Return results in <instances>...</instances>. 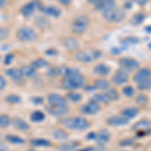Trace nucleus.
<instances>
[{"label": "nucleus", "instance_id": "f257e3e1", "mask_svg": "<svg viewBox=\"0 0 151 151\" xmlns=\"http://www.w3.org/2000/svg\"><path fill=\"white\" fill-rule=\"evenodd\" d=\"M103 17L108 22H121L126 18V12L124 9H120L117 6L111 7L109 9L102 11Z\"/></svg>", "mask_w": 151, "mask_h": 151}, {"label": "nucleus", "instance_id": "f03ea898", "mask_svg": "<svg viewBox=\"0 0 151 151\" xmlns=\"http://www.w3.org/2000/svg\"><path fill=\"white\" fill-rule=\"evenodd\" d=\"M65 127L70 130H86L90 127V123L87 119L83 117H74V118H67L63 120Z\"/></svg>", "mask_w": 151, "mask_h": 151}, {"label": "nucleus", "instance_id": "7ed1b4c3", "mask_svg": "<svg viewBox=\"0 0 151 151\" xmlns=\"http://www.w3.org/2000/svg\"><path fill=\"white\" fill-rule=\"evenodd\" d=\"M84 83H85L84 77L78 72L72 76L65 77L63 80V86L68 90H76L81 88L84 85Z\"/></svg>", "mask_w": 151, "mask_h": 151}, {"label": "nucleus", "instance_id": "20e7f679", "mask_svg": "<svg viewBox=\"0 0 151 151\" xmlns=\"http://www.w3.org/2000/svg\"><path fill=\"white\" fill-rule=\"evenodd\" d=\"M90 20L86 15H79L77 16L72 22V31L76 35H82L87 30L89 27Z\"/></svg>", "mask_w": 151, "mask_h": 151}, {"label": "nucleus", "instance_id": "39448f33", "mask_svg": "<svg viewBox=\"0 0 151 151\" xmlns=\"http://www.w3.org/2000/svg\"><path fill=\"white\" fill-rule=\"evenodd\" d=\"M101 52L98 50H86L76 53V58L82 63H92L101 57Z\"/></svg>", "mask_w": 151, "mask_h": 151}, {"label": "nucleus", "instance_id": "423d86ee", "mask_svg": "<svg viewBox=\"0 0 151 151\" xmlns=\"http://www.w3.org/2000/svg\"><path fill=\"white\" fill-rule=\"evenodd\" d=\"M16 37L22 42H30V41H35L36 40L37 35L32 28L28 27V26H24V27H20L17 30Z\"/></svg>", "mask_w": 151, "mask_h": 151}, {"label": "nucleus", "instance_id": "0eeeda50", "mask_svg": "<svg viewBox=\"0 0 151 151\" xmlns=\"http://www.w3.org/2000/svg\"><path fill=\"white\" fill-rule=\"evenodd\" d=\"M119 65H120L123 70L132 72V70L139 69L140 64L135 58L126 57V58H121L120 60H119Z\"/></svg>", "mask_w": 151, "mask_h": 151}, {"label": "nucleus", "instance_id": "6e6552de", "mask_svg": "<svg viewBox=\"0 0 151 151\" xmlns=\"http://www.w3.org/2000/svg\"><path fill=\"white\" fill-rule=\"evenodd\" d=\"M151 79V70L149 68H142L139 69L137 72L135 73L133 77V81L137 84H139L141 82H144L146 80Z\"/></svg>", "mask_w": 151, "mask_h": 151}, {"label": "nucleus", "instance_id": "1a4fd4ad", "mask_svg": "<svg viewBox=\"0 0 151 151\" xmlns=\"http://www.w3.org/2000/svg\"><path fill=\"white\" fill-rule=\"evenodd\" d=\"M100 104L98 102H96L95 100H92V101L88 102L87 104H85L84 106L82 107V112L84 114H87V115H93V114L98 113L100 111Z\"/></svg>", "mask_w": 151, "mask_h": 151}, {"label": "nucleus", "instance_id": "9d476101", "mask_svg": "<svg viewBox=\"0 0 151 151\" xmlns=\"http://www.w3.org/2000/svg\"><path fill=\"white\" fill-rule=\"evenodd\" d=\"M128 80L129 77L127 73H125L124 70H118L112 77V83L114 85H116V86H120V85L125 84V83L128 82Z\"/></svg>", "mask_w": 151, "mask_h": 151}, {"label": "nucleus", "instance_id": "9b49d317", "mask_svg": "<svg viewBox=\"0 0 151 151\" xmlns=\"http://www.w3.org/2000/svg\"><path fill=\"white\" fill-rule=\"evenodd\" d=\"M111 134L108 130H101L98 133L95 134L94 140H96V142L100 145H104L110 140Z\"/></svg>", "mask_w": 151, "mask_h": 151}, {"label": "nucleus", "instance_id": "f8f14e48", "mask_svg": "<svg viewBox=\"0 0 151 151\" xmlns=\"http://www.w3.org/2000/svg\"><path fill=\"white\" fill-rule=\"evenodd\" d=\"M47 101L50 106H64L67 105V100L58 94H50L47 97Z\"/></svg>", "mask_w": 151, "mask_h": 151}, {"label": "nucleus", "instance_id": "ddd939ff", "mask_svg": "<svg viewBox=\"0 0 151 151\" xmlns=\"http://www.w3.org/2000/svg\"><path fill=\"white\" fill-rule=\"evenodd\" d=\"M107 123L111 126H125L129 124V120L123 116H112L107 120Z\"/></svg>", "mask_w": 151, "mask_h": 151}, {"label": "nucleus", "instance_id": "4468645a", "mask_svg": "<svg viewBox=\"0 0 151 151\" xmlns=\"http://www.w3.org/2000/svg\"><path fill=\"white\" fill-rule=\"evenodd\" d=\"M48 111L53 116H64L69 113V108L67 107V105H64V106H50Z\"/></svg>", "mask_w": 151, "mask_h": 151}, {"label": "nucleus", "instance_id": "2eb2a0df", "mask_svg": "<svg viewBox=\"0 0 151 151\" xmlns=\"http://www.w3.org/2000/svg\"><path fill=\"white\" fill-rule=\"evenodd\" d=\"M139 113V109L136 108V107H127V108L123 109L122 112H121V115L123 117H125L128 120H131V119H134L136 116Z\"/></svg>", "mask_w": 151, "mask_h": 151}, {"label": "nucleus", "instance_id": "dca6fc26", "mask_svg": "<svg viewBox=\"0 0 151 151\" xmlns=\"http://www.w3.org/2000/svg\"><path fill=\"white\" fill-rule=\"evenodd\" d=\"M64 45L69 50H76L79 48V40L75 37H67L64 40Z\"/></svg>", "mask_w": 151, "mask_h": 151}, {"label": "nucleus", "instance_id": "f3484780", "mask_svg": "<svg viewBox=\"0 0 151 151\" xmlns=\"http://www.w3.org/2000/svg\"><path fill=\"white\" fill-rule=\"evenodd\" d=\"M35 2H28L26 3L25 5H23L22 7L20 8V12L23 16H30L32 15V13L35 12Z\"/></svg>", "mask_w": 151, "mask_h": 151}, {"label": "nucleus", "instance_id": "a211bd4d", "mask_svg": "<svg viewBox=\"0 0 151 151\" xmlns=\"http://www.w3.org/2000/svg\"><path fill=\"white\" fill-rule=\"evenodd\" d=\"M5 74L8 76L9 78H11V79H13V80H19L23 77L22 73H21V70L16 69V68H12V69L6 70Z\"/></svg>", "mask_w": 151, "mask_h": 151}, {"label": "nucleus", "instance_id": "6ab92c4d", "mask_svg": "<svg viewBox=\"0 0 151 151\" xmlns=\"http://www.w3.org/2000/svg\"><path fill=\"white\" fill-rule=\"evenodd\" d=\"M94 72L100 76H107L110 74V68L105 64H99L94 68Z\"/></svg>", "mask_w": 151, "mask_h": 151}, {"label": "nucleus", "instance_id": "aec40b11", "mask_svg": "<svg viewBox=\"0 0 151 151\" xmlns=\"http://www.w3.org/2000/svg\"><path fill=\"white\" fill-rule=\"evenodd\" d=\"M93 87L99 90H108L110 87V82L106 79H98L95 81Z\"/></svg>", "mask_w": 151, "mask_h": 151}, {"label": "nucleus", "instance_id": "412c9836", "mask_svg": "<svg viewBox=\"0 0 151 151\" xmlns=\"http://www.w3.org/2000/svg\"><path fill=\"white\" fill-rule=\"evenodd\" d=\"M22 76L26 78H35L36 76V70L32 68L31 65H24V67L20 68Z\"/></svg>", "mask_w": 151, "mask_h": 151}, {"label": "nucleus", "instance_id": "4be33fe9", "mask_svg": "<svg viewBox=\"0 0 151 151\" xmlns=\"http://www.w3.org/2000/svg\"><path fill=\"white\" fill-rule=\"evenodd\" d=\"M13 125L15 128L19 129V130H27V129L29 128L28 124L25 122L24 120H22V119H19V118H15L13 119Z\"/></svg>", "mask_w": 151, "mask_h": 151}, {"label": "nucleus", "instance_id": "5701e85b", "mask_svg": "<svg viewBox=\"0 0 151 151\" xmlns=\"http://www.w3.org/2000/svg\"><path fill=\"white\" fill-rule=\"evenodd\" d=\"M42 10H43V12H45V14H47V15H50V16H53V17H58V16L60 15V9L57 8V7H55V6L45 7Z\"/></svg>", "mask_w": 151, "mask_h": 151}, {"label": "nucleus", "instance_id": "b1692460", "mask_svg": "<svg viewBox=\"0 0 151 151\" xmlns=\"http://www.w3.org/2000/svg\"><path fill=\"white\" fill-rule=\"evenodd\" d=\"M30 65L32 68H35V70H37V69H42V68L47 67L48 63L45 60H43V58H36V60H35L31 63Z\"/></svg>", "mask_w": 151, "mask_h": 151}, {"label": "nucleus", "instance_id": "393cba45", "mask_svg": "<svg viewBox=\"0 0 151 151\" xmlns=\"http://www.w3.org/2000/svg\"><path fill=\"white\" fill-rule=\"evenodd\" d=\"M145 14L144 13H141V12H138V13L134 14L133 17L131 18V23L134 24V25H138V24H141L144 21L145 19Z\"/></svg>", "mask_w": 151, "mask_h": 151}, {"label": "nucleus", "instance_id": "a878e982", "mask_svg": "<svg viewBox=\"0 0 151 151\" xmlns=\"http://www.w3.org/2000/svg\"><path fill=\"white\" fill-rule=\"evenodd\" d=\"M79 70H76V69H72V68H68V67H63L60 68V70H58V73H60L62 76H64V77H69V76H72L76 74V73H78Z\"/></svg>", "mask_w": 151, "mask_h": 151}, {"label": "nucleus", "instance_id": "bb28decb", "mask_svg": "<svg viewBox=\"0 0 151 151\" xmlns=\"http://www.w3.org/2000/svg\"><path fill=\"white\" fill-rule=\"evenodd\" d=\"M52 135H53V137L58 140H65L68 138L67 132H65V131L62 130V129H57V130H55L52 133Z\"/></svg>", "mask_w": 151, "mask_h": 151}, {"label": "nucleus", "instance_id": "cd10ccee", "mask_svg": "<svg viewBox=\"0 0 151 151\" xmlns=\"http://www.w3.org/2000/svg\"><path fill=\"white\" fill-rule=\"evenodd\" d=\"M106 96L108 97L109 101H117L119 99V93L117 92V90L115 89H110L106 92Z\"/></svg>", "mask_w": 151, "mask_h": 151}, {"label": "nucleus", "instance_id": "c85d7f7f", "mask_svg": "<svg viewBox=\"0 0 151 151\" xmlns=\"http://www.w3.org/2000/svg\"><path fill=\"white\" fill-rule=\"evenodd\" d=\"M93 100H95L96 102H98V103H104V104H108L109 102V99L108 97L106 96V94L105 93H99V94H96L94 96Z\"/></svg>", "mask_w": 151, "mask_h": 151}, {"label": "nucleus", "instance_id": "c756f323", "mask_svg": "<svg viewBox=\"0 0 151 151\" xmlns=\"http://www.w3.org/2000/svg\"><path fill=\"white\" fill-rule=\"evenodd\" d=\"M122 94L127 97V98H131V97H133L135 95V89L132 86L128 85V86H125L122 89Z\"/></svg>", "mask_w": 151, "mask_h": 151}, {"label": "nucleus", "instance_id": "7c9ffc66", "mask_svg": "<svg viewBox=\"0 0 151 151\" xmlns=\"http://www.w3.org/2000/svg\"><path fill=\"white\" fill-rule=\"evenodd\" d=\"M11 124V119L7 115H0V128H6Z\"/></svg>", "mask_w": 151, "mask_h": 151}, {"label": "nucleus", "instance_id": "2f4dec72", "mask_svg": "<svg viewBox=\"0 0 151 151\" xmlns=\"http://www.w3.org/2000/svg\"><path fill=\"white\" fill-rule=\"evenodd\" d=\"M31 144L35 146H50V142L47 139H42V138H37V139H32L30 141Z\"/></svg>", "mask_w": 151, "mask_h": 151}, {"label": "nucleus", "instance_id": "473e14b6", "mask_svg": "<svg viewBox=\"0 0 151 151\" xmlns=\"http://www.w3.org/2000/svg\"><path fill=\"white\" fill-rule=\"evenodd\" d=\"M139 40H138L137 37H134V36H129V37H125L123 38V40H121V42H122V45H137V43H139Z\"/></svg>", "mask_w": 151, "mask_h": 151}, {"label": "nucleus", "instance_id": "72a5a7b5", "mask_svg": "<svg viewBox=\"0 0 151 151\" xmlns=\"http://www.w3.org/2000/svg\"><path fill=\"white\" fill-rule=\"evenodd\" d=\"M79 145L78 142H69V143H65L60 146V150L62 151H73L77 146Z\"/></svg>", "mask_w": 151, "mask_h": 151}, {"label": "nucleus", "instance_id": "f704fd0d", "mask_svg": "<svg viewBox=\"0 0 151 151\" xmlns=\"http://www.w3.org/2000/svg\"><path fill=\"white\" fill-rule=\"evenodd\" d=\"M149 126H150V122L148 120H141L133 126V129H135V130L136 129L137 130H139V129H147Z\"/></svg>", "mask_w": 151, "mask_h": 151}, {"label": "nucleus", "instance_id": "c9c22d12", "mask_svg": "<svg viewBox=\"0 0 151 151\" xmlns=\"http://www.w3.org/2000/svg\"><path fill=\"white\" fill-rule=\"evenodd\" d=\"M43 119H45V114L40 111H35L31 114V120L35 122H40V121H42Z\"/></svg>", "mask_w": 151, "mask_h": 151}, {"label": "nucleus", "instance_id": "e433bc0d", "mask_svg": "<svg viewBox=\"0 0 151 151\" xmlns=\"http://www.w3.org/2000/svg\"><path fill=\"white\" fill-rule=\"evenodd\" d=\"M68 99H69L70 101L74 102V103H77V102H79L82 100V96H81V94H79V93L70 92V93L68 94Z\"/></svg>", "mask_w": 151, "mask_h": 151}, {"label": "nucleus", "instance_id": "4c0bfd02", "mask_svg": "<svg viewBox=\"0 0 151 151\" xmlns=\"http://www.w3.org/2000/svg\"><path fill=\"white\" fill-rule=\"evenodd\" d=\"M6 139L11 143H16V144H21V143L24 142V140L22 138L18 137V136H14V135H7Z\"/></svg>", "mask_w": 151, "mask_h": 151}, {"label": "nucleus", "instance_id": "58836bf2", "mask_svg": "<svg viewBox=\"0 0 151 151\" xmlns=\"http://www.w3.org/2000/svg\"><path fill=\"white\" fill-rule=\"evenodd\" d=\"M147 102H148V98L145 95L141 94L136 97V103L138 105H140V106H144L145 104H147Z\"/></svg>", "mask_w": 151, "mask_h": 151}, {"label": "nucleus", "instance_id": "ea45409f", "mask_svg": "<svg viewBox=\"0 0 151 151\" xmlns=\"http://www.w3.org/2000/svg\"><path fill=\"white\" fill-rule=\"evenodd\" d=\"M137 85H138L137 88L139 90H147V89H149V88H151V79L146 80L144 82H141Z\"/></svg>", "mask_w": 151, "mask_h": 151}, {"label": "nucleus", "instance_id": "a19ab883", "mask_svg": "<svg viewBox=\"0 0 151 151\" xmlns=\"http://www.w3.org/2000/svg\"><path fill=\"white\" fill-rule=\"evenodd\" d=\"M88 1H89L91 4H93L96 9L101 10L102 6H103V4L105 3V1H106V0H88Z\"/></svg>", "mask_w": 151, "mask_h": 151}, {"label": "nucleus", "instance_id": "79ce46f5", "mask_svg": "<svg viewBox=\"0 0 151 151\" xmlns=\"http://www.w3.org/2000/svg\"><path fill=\"white\" fill-rule=\"evenodd\" d=\"M6 101L11 104H16L20 102V97L16 96V95H9L6 97Z\"/></svg>", "mask_w": 151, "mask_h": 151}, {"label": "nucleus", "instance_id": "37998d69", "mask_svg": "<svg viewBox=\"0 0 151 151\" xmlns=\"http://www.w3.org/2000/svg\"><path fill=\"white\" fill-rule=\"evenodd\" d=\"M133 143H134V139H132V138H125V139L121 140L120 142H119V145L125 147V146L132 145Z\"/></svg>", "mask_w": 151, "mask_h": 151}, {"label": "nucleus", "instance_id": "c03bdc74", "mask_svg": "<svg viewBox=\"0 0 151 151\" xmlns=\"http://www.w3.org/2000/svg\"><path fill=\"white\" fill-rule=\"evenodd\" d=\"M8 35H9L8 29L5 27H0V41L5 40L7 36H8Z\"/></svg>", "mask_w": 151, "mask_h": 151}, {"label": "nucleus", "instance_id": "a18cd8bd", "mask_svg": "<svg viewBox=\"0 0 151 151\" xmlns=\"http://www.w3.org/2000/svg\"><path fill=\"white\" fill-rule=\"evenodd\" d=\"M132 1L135 2V3H137L138 5H140V6H144L148 3L149 0H132Z\"/></svg>", "mask_w": 151, "mask_h": 151}, {"label": "nucleus", "instance_id": "49530a36", "mask_svg": "<svg viewBox=\"0 0 151 151\" xmlns=\"http://www.w3.org/2000/svg\"><path fill=\"white\" fill-rule=\"evenodd\" d=\"M6 86V80L2 76H0V90H2Z\"/></svg>", "mask_w": 151, "mask_h": 151}, {"label": "nucleus", "instance_id": "de8ad7c7", "mask_svg": "<svg viewBox=\"0 0 151 151\" xmlns=\"http://www.w3.org/2000/svg\"><path fill=\"white\" fill-rule=\"evenodd\" d=\"M58 2L60 4H62V5L64 6H68L70 4V2H72V0H58Z\"/></svg>", "mask_w": 151, "mask_h": 151}, {"label": "nucleus", "instance_id": "09e8293b", "mask_svg": "<svg viewBox=\"0 0 151 151\" xmlns=\"http://www.w3.org/2000/svg\"><path fill=\"white\" fill-rule=\"evenodd\" d=\"M12 58H13V55L12 53H9V55H7L5 57V64H10Z\"/></svg>", "mask_w": 151, "mask_h": 151}, {"label": "nucleus", "instance_id": "8fccbe9b", "mask_svg": "<svg viewBox=\"0 0 151 151\" xmlns=\"http://www.w3.org/2000/svg\"><path fill=\"white\" fill-rule=\"evenodd\" d=\"M8 150V147L5 143L3 142H0V151H7Z\"/></svg>", "mask_w": 151, "mask_h": 151}, {"label": "nucleus", "instance_id": "3c124183", "mask_svg": "<svg viewBox=\"0 0 151 151\" xmlns=\"http://www.w3.org/2000/svg\"><path fill=\"white\" fill-rule=\"evenodd\" d=\"M7 4H8V1H7V0H0V9L4 8Z\"/></svg>", "mask_w": 151, "mask_h": 151}, {"label": "nucleus", "instance_id": "603ef678", "mask_svg": "<svg viewBox=\"0 0 151 151\" xmlns=\"http://www.w3.org/2000/svg\"><path fill=\"white\" fill-rule=\"evenodd\" d=\"M95 132H92V133H90V134H88L87 135V139H89V140H94V138H95Z\"/></svg>", "mask_w": 151, "mask_h": 151}, {"label": "nucleus", "instance_id": "864d4df0", "mask_svg": "<svg viewBox=\"0 0 151 151\" xmlns=\"http://www.w3.org/2000/svg\"><path fill=\"white\" fill-rule=\"evenodd\" d=\"M93 147H85V148H83V149L81 150H79V151H93Z\"/></svg>", "mask_w": 151, "mask_h": 151}, {"label": "nucleus", "instance_id": "5fc2aeb1", "mask_svg": "<svg viewBox=\"0 0 151 151\" xmlns=\"http://www.w3.org/2000/svg\"><path fill=\"white\" fill-rule=\"evenodd\" d=\"M145 30L148 31V32H151V26H146L145 27Z\"/></svg>", "mask_w": 151, "mask_h": 151}, {"label": "nucleus", "instance_id": "6e6d98bb", "mask_svg": "<svg viewBox=\"0 0 151 151\" xmlns=\"http://www.w3.org/2000/svg\"><path fill=\"white\" fill-rule=\"evenodd\" d=\"M121 151H127V150H121Z\"/></svg>", "mask_w": 151, "mask_h": 151}]
</instances>
